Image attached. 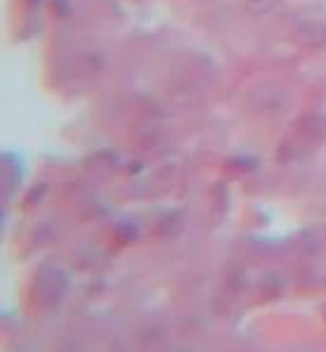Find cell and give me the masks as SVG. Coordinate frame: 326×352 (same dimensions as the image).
<instances>
[{
    "instance_id": "1",
    "label": "cell",
    "mask_w": 326,
    "mask_h": 352,
    "mask_svg": "<svg viewBox=\"0 0 326 352\" xmlns=\"http://www.w3.org/2000/svg\"><path fill=\"white\" fill-rule=\"evenodd\" d=\"M64 289H67V279L59 270L54 267H45L41 274H38V281H36V298L41 305H57L64 296Z\"/></svg>"
}]
</instances>
